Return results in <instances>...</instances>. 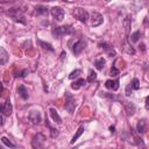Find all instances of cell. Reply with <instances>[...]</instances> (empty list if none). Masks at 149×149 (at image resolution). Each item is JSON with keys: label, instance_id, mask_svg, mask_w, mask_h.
Here are the masks:
<instances>
[{"label": "cell", "instance_id": "21", "mask_svg": "<svg viewBox=\"0 0 149 149\" xmlns=\"http://www.w3.org/2000/svg\"><path fill=\"white\" fill-rule=\"evenodd\" d=\"M83 133H84V127L81 126V127H79V129L77 130V133L73 135V137H72V140H71V144H73V143H74V142L78 140V137H79V136H80Z\"/></svg>", "mask_w": 149, "mask_h": 149}, {"label": "cell", "instance_id": "10", "mask_svg": "<svg viewBox=\"0 0 149 149\" xmlns=\"http://www.w3.org/2000/svg\"><path fill=\"white\" fill-rule=\"evenodd\" d=\"M99 47L102 48V49H104L111 57H114V56H115V50H114L109 44H107L106 42H100V43H99Z\"/></svg>", "mask_w": 149, "mask_h": 149}, {"label": "cell", "instance_id": "14", "mask_svg": "<svg viewBox=\"0 0 149 149\" xmlns=\"http://www.w3.org/2000/svg\"><path fill=\"white\" fill-rule=\"evenodd\" d=\"M7 62H8V54L2 47H0V65L6 64Z\"/></svg>", "mask_w": 149, "mask_h": 149}, {"label": "cell", "instance_id": "3", "mask_svg": "<svg viewBox=\"0 0 149 149\" xmlns=\"http://www.w3.org/2000/svg\"><path fill=\"white\" fill-rule=\"evenodd\" d=\"M44 143H45V136L41 133L36 134L33 140H31V146L33 148H43L44 147Z\"/></svg>", "mask_w": 149, "mask_h": 149}, {"label": "cell", "instance_id": "5", "mask_svg": "<svg viewBox=\"0 0 149 149\" xmlns=\"http://www.w3.org/2000/svg\"><path fill=\"white\" fill-rule=\"evenodd\" d=\"M102 21H104V17H102V15H101L100 13L93 12V13L91 14V26H92V27H98V26H100V24L102 23Z\"/></svg>", "mask_w": 149, "mask_h": 149}, {"label": "cell", "instance_id": "32", "mask_svg": "<svg viewBox=\"0 0 149 149\" xmlns=\"http://www.w3.org/2000/svg\"><path fill=\"white\" fill-rule=\"evenodd\" d=\"M28 72H29V71H28L27 69H24V70H22V71L20 72V74H19V76H20V77H26V76L28 74Z\"/></svg>", "mask_w": 149, "mask_h": 149}, {"label": "cell", "instance_id": "13", "mask_svg": "<svg viewBox=\"0 0 149 149\" xmlns=\"http://www.w3.org/2000/svg\"><path fill=\"white\" fill-rule=\"evenodd\" d=\"M49 112H50V115H51V118H52V120L56 122V123H58V125H61L62 123V119H61V116L58 115V113H57V111L54 108V107H51L50 109H49Z\"/></svg>", "mask_w": 149, "mask_h": 149}, {"label": "cell", "instance_id": "16", "mask_svg": "<svg viewBox=\"0 0 149 149\" xmlns=\"http://www.w3.org/2000/svg\"><path fill=\"white\" fill-rule=\"evenodd\" d=\"M146 127H147V121L144 119H141L139 122H137V126H136V129L140 134H143L146 132Z\"/></svg>", "mask_w": 149, "mask_h": 149}, {"label": "cell", "instance_id": "20", "mask_svg": "<svg viewBox=\"0 0 149 149\" xmlns=\"http://www.w3.org/2000/svg\"><path fill=\"white\" fill-rule=\"evenodd\" d=\"M35 9L37 15H48V8L44 6H37Z\"/></svg>", "mask_w": 149, "mask_h": 149}, {"label": "cell", "instance_id": "4", "mask_svg": "<svg viewBox=\"0 0 149 149\" xmlns=\"http://www.w3.org/2000/svg\"><path fill=\"white\" fill-rule=\"evenodd\" d=\"M65 95H66V100H65V109H66L70 114H72V113L74 112V107H76L74 99H73V97H72L71 94H69V93H65Z\"/></svg>", "mask_w": 149, "mask_h": 149}, {"label": "cell", "instance_id": "34", "mask_svg": "<svg viewBox=\"0 0 149 149\" xmlns=\"http://www.w3.org/2000/svg\"><path fill=\"white\" fill-rule=\"evenodd\" d=\"M2 125H3V116L0 115V126H2Z\"/></svg>", "mask_w": 149, "mask_h": 149}, {"label": "cell", "instance_id": "31", "mask_svg": "<svg viewBox=\"0 0 149 149\" xmlns=\"http://www.w3.org/2000/svg\"><path fill=\"white\" fill-rule=\"evenodd\" d=\"M132 90H133V88H132V86H130V84H129V85L126 87V95H130V94H132Z\"/></svg>", "mask_w": 149, "mask_h": 149}, {"label": "cell", "instance_id": "37", "mask_svg": "<svg viewBox=\"0 0 149 149\" xmlns=\"http://www.w3.org/2000/svg\"><path fill=\"white\" fill-rule=\"evenodd\" d=\"M105 1H109V0H105Z\"/></svg>", "mask_w": 149, "mask_h": 149}, {"label": "cell", "instance_id": "6", "mask_svg": "<svg viewBox=\"0 0 149 149\" xmlns=\"http://www.w3.org/2000/svg\"><path fill=\"white\" fill-rule=\"evenodd\" d=\"M28 118L31 121V123H34V125H38L42 121V115L38 111H30Z\"/></svg>", "mask_w": 149, "mask_h": 149}, {"label": "cell", "instance_id": "23", "mask_svg": "<svg viewBox=\"0 0 149 149\" xmlns=\"http://www.w3.org/2000/svg\"><path fill=\"white\" fill-rule=\"evenodd\" d=\"M38 44H40L43 49H47V50H49V51H54V48H52V45H51L50 43H47V42H43V41H38Z\"/></svg>", "mask_w": 149, "mask_h": 149}, {"label": "cell", "instance_id": "7", "mask_svg": "<svg viewBox=\"0 0 149 149\" xmlns=\"http://www.w3.org/2000/svg\"><path fill=\"white\" fill-rule=\"evenodd\" d=\"M51 14H52V16H54L58 22H61V21L63 20V17H64V10H63L61 7H58V6L51 8Z\"/></svg>", "mask_w": 149, "mask_h": 149}, {"label": "cell", "instance_id": "33", "mask_svg": "<svg viewBox=\"0 0 149 149\" xmlns=\"http://www.w3.org/2000/svg\"><path fill=\"white\" fill-rule=\"evenodd\" d=\"M109 130H111V133H115V127L114 126H111L109 127Z\"/></svg>", "mask_w": 149, "mask_h": 149}, {"label": "cell", "instance_id": "15", "mask_svg": "<svg viewBox=\"0 0 149 149\" xmlns=\"http://www.w3.org/2000/svg\"><path fill=\"white\" fill-rule=\"evenodd\" d=\"M85 84H86V79L79 78L78 80H76L74 83H72V84H71V88H73V90H79L80 87L85 86Z\"/></svg>", "mask_w": 149, "mask_h": 149}, {"label": "cell", "instance_id": "17", "mask_svg": "<svg viewBox=\"0 0 149 149\" xmlns=\"http://www.w3.org/2000/svg\"><path fill=\"white\" fill-rule=\"evenodd\" d=\"M105 64H106V61H105V58H102V57L95 59V62H94V66H95V69H98V70H102L104 66H105Z\"/></svg>", "mask_w": 149, "mask_h": 149}, {"label": "cell", "instance_id": "26", "mask_svg": "<svg viewBox=\"0 0 149 149\" xmlns=\"http://www.w3.org/2000/svg\"><path fill=\"white\" fill-rule=\"evenodd\" d=\"M81 73V70H79V69H77V70H74V71H72L70 74H69V78L70 79H74V78H77V77H79V74Z\"/></svg>", "mask_w": 149, "mask_h": 149}, {"label": "cell", "instance_id": "2", "mask_svg": "<svg viewBox=\"0 0 149 149\" xmlns=\"http://www.w3.org/2000/svg\"><path fill=\"white\" fill-rule=\"evenodd\" d=\"M72 15L77 20H79L80 22H84V23L88 20V13H87V10H85L84 8H80V7H76L72 10Z\"/></svg>", "mask_w": 149, "mask_h": 149}, {"label": "cell", "instance_id": "30", "mask_svg": "<svg viewBox=\"0 0 149 149\" xmlns=\"http://www.w3.org/2000/svg\"><path fill=\"white\" fill-rule=\"evenodd\" d=\"M49 127H50V126H49ZM50 135H51V137H56V136L58 135V129L50 127Z\"/></svg>", "mask_w": 149, "mask_h": 149}, {"label": "cell", "instance_id": "24", "mask_svg": "<svg viewBox=\"0 0 149 149\" xmlns=\"http://www.w3.org/2000/svg\"><path fill=\"white\" fill-rule=\"evenodd\" d=\"M125 50H126V52H127V54H130V55H134V54H135L134 48H133L128 42H126V43H125Z\"/></svg>", "mask_w": 149, "mask_h": 149}, {"label": "cell", "instance_id": "18", "mask_svg": "<svg viewBox=\"0 0 149 149\" xmlns=\"http://www.w3.org/2000/svg\"><path fill=\"white\" fill-rule=\"evenodd\" d=\"M135 111H136V107L133 102H127L126 104V112H127L128 115H133L135 113Z\"/></svg>", "mask_w": 149, "mask_h": 149}, {"label": "cell", "instance_id": "9", "mask_svg": "<svg viewBox=\"0 0 149 149\" xmlns=\"http://www.w3.org/2000/svg\"><path fill=\"white\" fill-rule=\"evenodd\" d=\"M85 41L84 40H79V41H77L74 44H73V47H72V51H73V54L74 55H79L83 50H84V48H85Z\"/></svg>", "mask_w": 149, "mask_h": 149}, {"label": "cell", "instance_id": "22", "mask_svg": "<svg viewBox=\"0 0 149 149\" xmlns=\"http://www.w3.org/2000/svg\"><path fill=\"white\" fill-rule=\"evenodd\" d=\"M130 24H132V21L129 17H126L123 20V27H125V30H126V35L129 34V28H130Z\"/></svg>", "mask_w": 149, "mask_h": 149}, {"label": "cell", "instance_id": "11", "mask_svg": "<svg viewBox=\"0 0 149 149\" xmlns=\"http://www.w3.org/2000/svg\"><path fill=\"white\" fill-rule=\"evenodd\" d=\"M105 86L108 88V90H112V91H116L119 88V80L115 79V80H112V79H108L106 80L105 83Z\"/></svg>", "mask_w": 149, "mask_h": 149}, {"label": "cell", "instance_id": "29", "mask_svg": "<svg viewBox=\"0 0 149 149\" xmlns=\"http://www.w3.org/2000/svg\"><path fill=\"white\" fill-rule=\"evenodd\" d=\"M109 73H111V76H112V77H115V76H118V74H119V69H116L115 64H114V65H112Z\"/></svg>", "mask_w": 149, "mask_h": 149}, {"label": "cell", "instance_id": "19", "mask_svg": "<svg viewBox=\"0 0 149 149\" xmlns=\"http://www.w3.org/2000/svg\"><path fill=\"white\" fill-rule=\"evenodd\" d=\"M140 37H141V31H140V30H136L135 33H133V34L130 35V37H129V42L135 43V42H137V41L140 40Z\"/></svg>", "mask_w": 149, "mask_h": 149}, {"label": "cell", "instance_id": "25", "mask_svg": "<svg viewBox=\"0 0 149 149\" xmlns=\"http://www.w3.org/2000/svg\"><path fill=\"white\" fill-rule=\"evenodd\" d=\"M1 141H2V143H3L5 146H7V147H10V148H15V147H16L14 143H12V142H10L7 137H5V136L1 137Z\"/></svg>", "mask_w": 149, "mask_h": 149}, {"label": "cell", "instance_id": "35", "mask_svg": "<svg viewBox=\"0 0 149 149\" xmlns=\"http://www.w3.org/2000/svg\"><path fill=\"white\" fill-rule=\"evenodd\" d=\"M149 107H148V97L146 98V109H148Z\"/></svg>", "mask_w": 149, "mask_h": 149}, {"label": "cell", "instance_id": "36", "mask_svg": "<svg viewBox=\"0 0 149 149\" xmlns=\"http://www.w3.org/2000/svg\"><path fill=\"white\" fill-rule=\"evenodd\" d=\"M44 1H52V0H44Z\"/></svg>", "mask_w": 149, "mask_h": 149}, {"label": "cell", "instance_id": "8", "mask_svg": "<svg viewBox=\"0 0 149 149\" xmlns=\"http://www.w3.org/2000/svg\"><path fill=\"white\" fill-rule=\"evenodd\" d=\"M12 111H13V107H12V104L10 101H6L3 105H0V112L5 115V116H9L12 114Z\"/></svg>", "mask_w": 149, "mask_h": 149}, {"label": "cell", "instance_id": "12", "mask_svg": "<svg viewBox=\"0 0 149 149\" xmlns=\"http://www.w3.org/2000/svg\"><path fill=\"white\" fill-rule=\"evenodd\" d=\"M17 93H19V95H20L23 100H26V99H28V98H29L28 90H27V87H26L24 85H20V86L17 87Z\"/></svg>", "mask_w": 149, "mask_h": 149}, {"label": "cell", "instance_id": "27", "mask_svg": "<svg viewBox=\"0 0 149 149\" xmlns=\"http://www.w3.org/2000/svg\"><path fill=\"white\" fill-rule=\"evenodd\" d=\"M95 79H97V73H95L94 71H90V74H88V77H87L86 81H88V83H92V81H94Z\"/></svg>", "mask_w": 149, "mask_h": 149}, {"label": "cell", "instance_id": "28", "mask_svg": "<svg viewBox=\"0 0 149 149\" xmlns=\"http://www.w3.org/2000/svg\"><path fill=\"white\" fill-rule=\"evenodd\" d=\"M130 86H132L133 90H139L140 88V81H139V79L137 78H134L133 81L130 83Z\"/></svg>", "mask_w": 149, "mask_h": 149}, {"label": "cell", "instance_id": "1", "mask_svg": "<svg viewBox=\"0 0 149 149\" xmlns=\"http://www.w3.org/2000/svg\"><path fill=\"white\" fill-rule=\"evenodd\" d=\"M73 33V28L71 26H63V27H55L52 29V35L56 37H61L63 35H71Z\"/></svg>", "mask_w": 149, "mask_h": 149}]
</instances>
